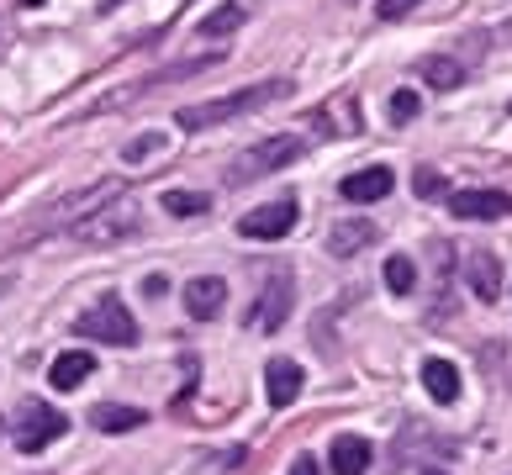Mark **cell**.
<instances>
[{
	"label": "cell",
	"mask_w": 512,
	"mask_h": 475,
	"mask_svg": "<svg viewBox=\"0 0 512 475\" xmlns=\"http://www.w3.org/2000/svg\"><path fill=\"white\" fill-rule=\"evenodd\" d=\"M286 95H291V80H264V85H249V90L222 95V101L180 106V111H175V127H185V132H206V127H222V122L243 117V111H259V106H270V101H286Z\"/></svg>",
	"instance_id": "6da1fadb"
},
{
	"label": "cell",
	"mask_w": 512,
	"mask_h": 475,
	"mask_svg": "<svg viewBox=\"0 0 512 475\" xmlns=\"http://www.w3.org/2000/svg\"><path fill=\"white\" fill-rule=\"evenodd\" d=\"M143 227V212H138V201H127V196H111L101 201L90 217H80L69 227V238L74 243H90V249H111V243H127L132 233Z\"/></svg>",
	"instance_id": "7a4b0ae2"
},
{
	"label": "cell",
	"mask_w": 512,
	"mask_h": 475,
	"mask_svg": "<svg viewBox=\"0 0 512 475\" xmlns=\"http://www.w3.org/2000/svg\"><path fill=\"white\" fill-rule=\"evenodd\" d=\"M296 159H301V138H296V132L259 138V143H249L233 164H227V185H254V180H264V175H275V169L296 164Z\"/></svg>",
	"instance_id": "3957f363"
},
{
	"label": "cell",
	"mask_w": 512,
	"mask_h": 475,
	"mask_svg": "<svg viewBox=\"0 0 512 475\" xmlns=\"http://www.w3.org/2000/svg\"><path fill=\"white\" fill-rule=\"evenodd\" d=\"M80 333L101 338V344H111V349H132V344H138V322H132L122 296H101L96 307L80 317Z\"/></svg>",
	"instance_id": "277c9868"
},
{
	"label": "cell",
	"mask_w": 512,
	"mask_h": 475,
	"mask_svg": "<svg viewBox=\"0 0 512 475\" xmlns=\"http://www.w3.org/2000/svg\"><path fill=\"white\" fill-rule=\"evenodd\" d=\"M64 428H69L64 412H53L48 402H27L22 417H16V428H11V439L22 454H43L53 439H64Z\"/></svg>",
	"instance_id": "5b68a950"
},
{
	"label": "cell",
	"mask_w": 512,
	"mask_h": 475,
	"mask_svg": "<svg viewBox=\"0 0 512 475\" xmlns=\"http://www.w3.org/2000/svg\"><path fill=\"white\" fill-rule=\"evenodd\" d=\"M291 301H296V285H291V275H286V270H280L270 285H264L259 307L249 312V328H259V333H275L280 322L291 317Z\"/></svg>",
	"instance_id": "8992f818"
},
{
	"label": "cell",
	"mask_w": 512,
	"mask_h": 475,
	"mask_svg": "<svg viewBox=\"0 0 512 475\" xmlns=\"http://www.w3.org/2000/svg\"><path fill=\"white\" fill-rule=\"evenodd\" d=\"M291 227H296V201H270V206H259V212L238 217V233H243V238H259V243L286 238Z\"/></svg>",
	"instance_id": "52a82bcc"
},
{
	"label": "cell",
	"mask_w": 512,
	"mask_h": 475,
	"mask_svg": "<svg viewBox=\"0 0 512 475\" xmlns=\"http://www.w3.org/2000/svg\"><path fill=\"white\" fill-rule=\"evenodd\" d=\"M449 212L460 222H497V217L512 212V196H507V190H454Z\"/></svg>",
	"instance_id": "ba28073f"
},
{
	"label": "cell",
	"mask_w": 512,
	"mask_h": 475,
	"mask_svg": "<svg viewBox=\"0 0 512 475\" xmlns=\"http://www.w3.org/2000/svg\"><path fill=\"white\" fill-rule=\"evenodd\" d=\"M465 285H470V296L476 301H502V264H497V254L491 249H470L465 254Z\"/></svg>",
	"instance_id": "9c48e42d"
},
{
	"label": "cell",
	"mask_w": 512,
	"mask_h": 475,
	"mask_svg": "<svg viewBox=\"0 0 512 475\" xmlns=\"http://www.w3.org/2000/svg\"><path fill=\"white\" fill-rule=\"evenodd\" d=\"M391 185H396V175L386 164H370V169H354V175H344V201H354V206H370V201H386L391 196Z\"/></svg>",
	"instance_id": "30bf717a"
},
{
	"label": "cell",
	"mask_w": 512,
	"mask_h": 475,
	"mask_svg": "<svg viewBox=\"0 0 512 475\" xmlns=\"http://www.w3.org/2000/svg\"><path fill=\"white\" fill-rule=\"evenodd\" d=\"M264 396H270V407H291L301 396V365L296 359H270L264 365Z\"/></svg>",
	"instance_id": "8fae6325"
},
{
	"label": "cell",
	"mask_w": 512,
	"mask_h": 475,
	"mask_svg": "<svg viewBox=\"0 0 512 475\" xmlns=\"http://www.w3.org/2000/svg\"><path fill=\"white\" fill-rule=\"evenodd\" d=\"M222 301H227V285L217 275H196L191 285H185V312H191L196 322H212L222 312Z\"/></svg>",
	"instance_id": "7c38bea8"
},
{
	"label": "cell",
	"mask_w": 512,
	"mask_h": 475,
	"mask_svg": "<svg viewBox=\"0 0 512 475\" xmlns=\"http://www.w3.org/2000/svg\"><path fill=\"white\" fill-rule=\"evenodd\" d=\"M90 375H96V354H85V349H69V354H59V359H53V370H48L53 391H80Z\"/></svg>",
	"instance_id": "4fadbf2b"
},
{
	"label": "cell",
	"mask_w": 512,
	"mask_h": 475,
	"mask_svg": "<svg viewBox=\"0 0 512 475\" xmlns=\"http://www.w3.org/2000/svg\"><path fill=\"white\" fill-rule=\"evenodd\" d=\"M328 465H333V475H365L370 470V444L359 439V433H338L333 449H328Z\"/></svg>",
	"instance_id": "5bb4252c"
},
{
	"label": "cell",
	"mask_w": 512,
	"mask_h": 475,
	"mask_svg": "<svg viewBox=\"0 0 512 475\" xmlns=\"http://www.w3.org/2000/svg\"><path fill=\"white\" fill-rule=\"evenodd\" d=\"M370 243H375V222L370 217H349V222H338L333 233H328V254L349 259L359 249H370Z\"/></svg>",
	"instance_id": "9a60e30c"
},
{
	"label": "cell",
	"mask_w": 512,
	"mask_h": 475,
	"mask_svg": "<svg viewBox=\"0 0 512 475\" xmlns=\"http://www.w3.org/2000/svg\"><path fill=\"white\" fill-rule=\"evenodd\" d=\"M423 386H428V396L439 407L460 402V370H454L449 359H428V365H423Z\"/></svg>",
	"instance_id": "2e32d148"
},
{
	"label": "cell",
	"mask_w": 512,
	"mask_h": 475,
	"mask_svg": "<svg viewBox=\"0 0 512 475\" xmlns=\"http://www.w3.org/2000/svg\"><path fill=\"white\" fill-rule=\"evenodd\" d=\"M90 423H96L101 433H132V428H143V423H148V412H143V407L101 402V407H90Z\"/></svg>",
	"instance_id": "e0dca14e"
},
{
	"label": "cell",
	"mask_w": 512,
	"mask_h": 475,
	"mask_svg": "<svg viewBox=\"0 0 512 475\" xmlns=\"http://www.w3.org/2000/svg\"><path fill=\"white\" fill-rule=\"evenodd\" d=\"M417 74H423L433 90H460L465 85V64L460 59H444V53H428V59L417 64Z\"/></svg>",
	"instance_id": "ac0fdd59"
},
{
	"label": "cell",
	"mask_w": 512,
	"mask_h": 475,
	"mask_svg": "<svg viewBox=\"0 0 512 475\" xmlns=\"http://www.w3.org/2000/svg\"><path fill=\"white\" fill-rule=\"evenodd\" d=\"M206 206H212L206 190H164V212L169 217H201Z\"/></svg>",
	"instance_id": "d6986e66"
},
{
	"label": "cell",
	"mask_w": 512,
	"mask_h": 475,
	"mask_svg": "<svg viewBox=\"0 0 512 475\" xmlns=\"http://www.w3.org/2000/svg\"><path fill=\"white\" fill-rule=\"evenodd\" d=\"M412 285H417V264L407 254H391L386 259V291L391 296H412Z\"/></svg>",
	"instance_id": "ffe728a7"
},
{
	"label": "cell",
	"mask_w": 512,
	"mask_h": 475,
	"mask_svg": "<svg viewBox=\"0 0 512 475\" xmlns=\"http://www.w3.org/2000/svg\"><path fill=\"white\" fill-rule=\"evenodd\" d=\"M243 16H249L243 6H222V11H212V16H206V22H201L196 32H201V37H227L233 27H243Z\"/></svg>",
	"instance_id": "44dd1931"
},
{
	"label": "cell",
	"mask_w": 512,
	"mask_h": 475,
	"mask_svg": "<svg viewBox=\"0 0 512 475\" xmlns=\"http://www.w3.org/2000/svg\"><path fill=\"white\" fill-rule=\"evenodd\" d=\"M412 190H417L423 201H433V196H449V180L439 175V169H417V175H412Z\"/></svg>",
	"instance_id": "7402d4cb"
},
{
	"label": "cell",
	"mask_w": 512,
	"mask_h": 475,
	"mask_svg": "<svg viewBox=\"0 0 512 475\" xmlns=\"http://www.w3.org/2000/svg\"><path fill=\"white\" fill-rule=\"evenodd\" d=\"M417 6H423V0H375V16H381V22H402Z\"/></svg>",
	"instance_id": "603a6c76"
},
{
	"label": "cell",
	"mask_w": 512,
	"mask_h": 475,
	"mask_svg": "<svg viewBox=\"0 0 512 475\" xmlns=\"http://www.w3.org/2000/svg\"><path fill=\"white\" fill-rule=\"evenodd\" d=\"M417 117V90H396L391 95V122H412Z\"/></svg>",
	"instance_id": "cb8c5ba5"
},
{
	"label": "cell",
	"mask_w": 512,
	"mask_h": 475,
	"mask_svg": "<svg viewBox=\"0 0 512 475\" xmlns=\"http://www.w3.org/2000/svg\"><path fill=\"white\" fill-rule=\"evenodd\" d=\"M286 475H322V465L312 460V454H301V460H296V465H291Z\"/></svg>",
	"instance_id": "d4e9b609"
},
{
	"label": "cell",
	"mask_w": 512,
	"mask_h": 475,
	"mask_svg": "<svg viewBox=\"0 0 512 475\" xmlns=\"http://www.w3.org/2000/svg\"><path fill=\"white\" fill-rule=\"evenodd\" d=\"M122 6V0H101V11H117Z\"/></svg>",
	"instance_id": "484cf974"
},
{
	"label": "cell",
	"mask_w": 512,
	"mask_h": 475,
	"mask_svg": "<svg viewBox=\"0 0 512 475\" xmlns=\"http://www.w3.org/2000/svg\"><path fill=\"white\" fill-rule=\"evenodd\" d=\"M423 475H449V470H439V465H428V470H423Z\"/></svg>",
	"instance_id": "4316f807"
}]
</instances>
